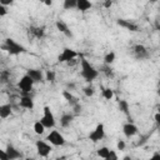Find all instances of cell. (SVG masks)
I'll return each instance as SVG.
<instances>
[{
  "label": "cell",
  "instance_id": "1",
  "mask_svg": "<svg viewBox=\"0 0 160 160\" xmlns=\"http://www.w3.org/2000/svg\"><path fill=\"white\" fill-rule=\"evenodd\" d=\"M81 76H82L88 82L94 81V80L99 76V71H98L85 58H81Z\"/></svg>",
  "mask_w": 160,
  "mask_h": 160
},
{
  "label": "cell",
  "instance_id": "2",
  "mask_svg": "<svg viewBox=\"0 0 160 160\" xmlns=\"http://www.w3.org/2000/svg\"><path fill=\"white\" fill-rule=\"evenodd\" d=\"M1 48L5 51H8L10 55H19V54L25 51V48L22 45H20L19 42H16L15 40H12V39H6L5 42L1 45Z\"/></svg>",
  "mask_w": 160,
  "mask_h": 160
},
{
  "label": "cell",
  "instance_id": "3",
  "mask_svg": "<svg viewBox=\"0 0 160 160\" xmlns=\"http://www.w3.org/2000/svg\"><path fill=\"white\" fill-rule=\"evenodd\" d=\"M34 81H32V79L29 76V75H24L20 80H19V82H18V88L21 90V92H22V95H28L31 90H32V86H34Z\"/></svg>",
  "mask_w": 160,
  "mask_h": 160
},
{
  "label": "cell",
  "instance_id": "4",
  "mask_svg": "<svg viewBox=\"0 0 160 160\" xmlns=\"http://www.w3.org/2000/svg\"><path fill=\"white\" fill-rule=\"evenodd\" d=\"M40 121L45 126V129H51V128L55 126V118H54V114L51 112L49 106L44 108V112H42V116H41Z\"/></svg>",
  "mask_w": 160,
  "mask_h": 160
},
{
  "label": "cell",
  "instance_id": "5",
  "mask_svg": "<svg viewBox=\"0 0 160 160\" xmlns=\"http://www.w3.org/2000/svg\"><path fill=\"white\" fill-rule=\"evenodd\" d=\"M76 56H78V52L75 50H72L70 48H64L61 54L58 56V61L59 62H69L70 64V61L74 60Z\"/></svg>",
  "mask_w": 160,
  "mask_h": 160
},
{
  "label": "cell",
  "instance_id": "6",
  "mask_svg": "<svg viewBox=\"0 0 160 160\" xmlns=\"http://www.w3.org/2000/svg\"><path fill=\"white\" fill-rule=\"evenodd\" d=\"M46 140L55 146H62L65 144V138L58 131V130H52L50 131V134L46 136Z\"/></svg>",
  "mask_w": 160,
  "mask_h": 160
},
{
  "label": "cell",
  "instance_id": "7",
  "mask_svg": "<svg viewBox=\"0 0 160 160\" xmlns=\"http://www.w3.org/2000/svg\"><path fill=\"white\" fill-rule=\"evenodd\" d=\"M35 146H36L38 154H39L41 158L49 156L50 152H51V150H52V149H51V145H50L49 142L44 141V140H38V141L35 142Z\"/></svg>",
  "mask_w": 160,
  "mask_h": 160
},
{
  "label": "cell",
  "instance_id": "8",
  "mask_svg": "<svg viewBox=\"0 0 160 160\" xmlns=\"http://www.w3.org/2000/svg\"><path fill=\"white\" fill-rule=\"evenodd\" d=\"M104 136H105V129H104V125L102 124H98L95 126V129L89 134V139L92 142H98V141L102 140Z\"/></svg>",
  "mask_w": 160,
  "mask_h": 160
},
{
  "label": "cell",
  "instance_id": "9",
  "mask_svg": "<svg viewBox=\"0 0 160 160\" xmlns=\"http://www.w3.org/2000/svg\"><path fill=\"white\" fill-rule=\"evenodd\" d=\"M132 51H134L135 58L139 59V60H144V59H148V58H149V51H148V49H146L144 45H141V44L135 45V46L132 48Z\"/></svg>",
  "mask_w": 160,
  "mask_h": 160
},
{
  "label": "cell",
  "instance_id": "10",
  "mask_svg": "<svg viewBox=\"0 0 160 160\" xmlns=\"http://www.w3.org/2000/svg\"><path fill=\"white\" fill-rule=\"evenodd\" d=\"M138 131H139L138 126L135 124H132V122H128V124H125L122 126V132H124V135L126 138H132L134 135L138 134Z\"/></svg>",
  "mask_w": 160,
  "mask_h": 160
},
{
  "label": "cell",
  "instance_id": "11",
  "mask_svg": "<svg viewBox=\"0 0 160 160\" xmlns=\"http://www.w3.org/2000/svg\"><path fill=\"white\" fill-rule=\"evenodd\" d=\"M116 22H118L119 26H121V28H124V29H126V30H129V31H138V30H139V26H138L135 22L130 21V20L119 19Z\"/></svg>",
  "mask_w": 160,
  "mask_h": 160
},
{
  "label": "cell",
  "instance_id": "12",
  "mask_svg": "<svg viewBox=\"0 0 160 160\" xmlns=\"http://www.w3.org/2000/svg\"><path fill=\"white\" fill-rule=\"evenodd\" d=\"M26 75H29L34 82H40V81H44V74L41 70L39 69H29L26 71Z\"/></svg>",
  "mask_w": 160,
  "mask_h": 160
},
{
  "label": "cell",
  "instance_id": "13",
  "mask_svg": "<svg viewBox=\"0 0 160 160\" xmlns=\"http://www.w3.org/2000/svg\"><path fill=\"white\" fill-rule=\"evenodd\" d=\"M5 151H6V154L9 155V159H10V160H18V159L21 158V152H20L16 148H14L12 145H10V144H8Z\"/></svg>",
  "mask_w": 160,
  "mask_h": 160
},
{
  "label": "cell",
  "instance_id": "14",
  "mask_svg": "<svg viewBox=\"0 0 160 160\" xmlns=\"http://www.w3.org/2000/svg\"><path fill=\"white\" fill-rule=\"evenodd\" d=\"M19 104L24 109H29V110L34 109V101H32V99L29 95H22L20 98V100H19Z\"/></svg>",
  "mask_w": 160,
  "mask_h": 160
},
{
  "label": "cell",
  "instance_id": "15",
  "mask_svg": "<svg viewBox=\"0 0 160 160\" xmlns=\"http://www.w3.org/2000/svg\"><path fill=\"white\" fill-rule=\"evenodd\" d=\"M62 96H64V99L70 104L71 108L75 106V105H78V104H80V102H79V99H78L76 96H74L69 90H64V91H62Z\"/></svg>",
  "mask_w": 160,
  "mask_h": 160
},
{
  "label": "cell",
  "instance_id": "16",
  "mask_svg": "<svg viewBox=\"0 0 160 160\" xmlns=\"http://www.w3.org/2000/svg\"><path fill=\"white\" fill-rule=\"evenodd\" d=\"M55 26H56V29H58L60 32L65 34L66 36H69V38H71V36H72V32L69 30L68 25H66L64 21H61V20H58V21L55 22Z\"/></svg>",
  "mask_w": 160,
  "mask_h": 160
},
{
  "label": "cell",
  "instance_id": "17",
  "mask_svg": "<svg viewBox=\"0 0 160 160\" xmlns=\"http://www.w3.org/2000/svg\"><path fill=\"white\" fill-rule=\"evenodd\" d=\"M72 119H74V114H72V112H65V114H62L61 118H60V125H61L62 128H68V126L71 124Z\"/></svg>",
  "mask_w": 160,
  "mask_h": 160
},
{
  "label": "cell",
  "instance_id": "18",
  "mask_svg": "<svg viewBox=\"0 0 160 160\" xmlns=\"http://www.w3.org/2000/svg\"><path fill=\"white\" fill-rule=\"evenodd\" d=\"M29 32H30V34H31L34 38L40 39V38H42V36H44L45 30H44V28H40V26H30Z\"/></svg>",
  "mask_w": 160,
  "mask_h": 160
},
{
  "label": "cell",
  "instance_id": "19",
  "mask_svg": "<svg viewBox=\"0 0 160 160\" xmlns=\"http://www.w3.org/2000/svg\"><path fill=\"white\" fill-rule=\"evenodd\" d=\"M11 114V105L10 104H4L0 106V116L1 119H6Z\"/></svg>",
  "mask_w": 160,
  "mask_h": 160
},
{
  "label": "cell",
  "instance_id": "20",
  "mask_svg": "<svg viewBox=\"0 0 160 160\" xmlns=\"http://www.w3.org/2000/svg\"><path fill=\"white\" fill-rule=\"evenodd\" d=\"M91 6H92V4H91L90 1H88V0H78V6H76V9L80 10V11H86V10H89Z\"/></svg>",
  "mask_w": 160,
  "mask_h": 160
},
{
  "label": "cell",
  "instance_id": "21",
  "mask_svg": "<svg viewBox=\"0 0 160 160\" xmlns=\"http://www.w3.org/2000/svg\"><path fill=\"white\" fill-rule=\"evenodd\" d=\"M65 10H71V9H76L78 6V0H65L62 4Z\"/></svg>",
  "mask_w": 160,
  "mask_h": 160
},
{
  "label": "cell",
  "instance_id": "22",
  "mask_svg": "<svg viewBox=\"0 0 160 160\" xmlns=\"http://www.w3.org/2000/svg\"><path fill=\"white\" fill-rule=\"evenodd\" d=\"M119 110L125 115H129V102L126 100H119Z\"/></svg>",
  "mask_w": 160,
  "mask_h": 160
},
{
  "label": "cell",
  "instance_id": "23",
  "mask_svg": "<svg viewBox=\"0 0 160 160\" xmlns=\"http://www.w3.org/2000/svg\"><path fill=\"white\" fill-rule=\"evenodd\" d=\"M96 154H98V156H100L101 159H104V160H105V159L109 156V154H110V149H109V148H106V146H102V148L98 149Z\"/></svg>",
  "mask_w": 160,
  "mask_h": 160
},
{
  "label": "cell",
  "instance_id": "24",
  "mask_svg": "<svg viewBox=\"0 0 160 160\" xmlns=\"http://www.w3.org/2000/svg\"><path fill=\"white\" fill-rule=\"evenodd\" d=\"M115 52L114 51H110V52H108L106 55H105V58H104V64L105 65H111L114 61H115Z\"/></svg>",
  "mask_w": 160,
  "mask_h": 160
},
{
  "label": "cell",
  "instance_id": "25",
  "mask_svg": "<svg viewBox=\"0 0 160 160\" xmlns=\"http://www.w3.org/2000/svg\"><path fill=\"white\" fill-rule=\"evenodd\" d=\"M34 131H35V134H38V135L44 134V131H45V126L41 124V121H36V122L34 124Z\"/></svg>",
  "mask_w": 160,
  "mask_h": 160
},
{
  "label": "cell",
  "instance_id": "26",
  "mask_svg": "<svg viewBox=\"0 0 160 160\" xmlns=\"http://www.w3.org/2000/svg\"><path fill=\"white\" fill-rule=\"evenodd\" d=\"M102 96H104V99H106V100H111L112 96H114L112 89H110V88H104V89H102Z\"/></svg>",
  "mask_w": 160,
  "mask_h": 160
},
{
  "label": "cell",
  "instance_id": "27",
  "mask_svg": "<svg viewBox=\"0 0 160 160\" xmlns=\"http://www.w3.org/2000/svg\"><path fill=\"white\" fill-rule=\"evenodd\" d=\"M10 79V71L8 70H1L0 72V80H1V84H6Z\"/></svg>",
  "mask_w": 160,
  "mask_h": 160
},
{
  "label": "cell",
  "instance_id": "28",
  "mask_svg": "<svg viewBox=\"0 0 160 160\" xmlns=\"http://www.w3.org/2000/svg\"><path fill=\"white\" fill-rule=\"evenodd\" d=\"M55 71H52V70H48L46 71V74H45V80H48V81H50V82H54L55 81Z\"/></svg>",
  "mask_w": 160,
  "mask_h": 160
},
{
  "label": "cell",
  "instance_id": "29",
  "mask_svg": "<svg viewBox=\"0 0 160 160\" xmlns=\"http://www.w3.org/2000/svg\"><path fill=\"white\" fill-rule=\"evenodd\" d=\"M84 94H85V96H88V98H90V96H92L94 95V92H95V89L91 86V85H89V86H85L84 88Z\"/></svg>",
  "mask_w": 160,
  "mask_h": 160
},
{
  "label": "cell",
  "instance_id": "30",
  "mask_svg": "<svg viewBox=\"0 0 160 160\" xmlns=\"http://www.w3.org/2000/svg\"><path fill=\"white\" fill-rule=\"evenodd\" d=\"M101 72H104L106 76H112V69H111L110 65H105L104 64V66L101 68Z\"/></svg>",
  "mask_w": 160,
  "mask_h": 160
},
{
  "label": "cell",
  "instance_id": "31",
  "mask_svg": "<svg viewBox=\"0 0 160 160\" xmlns=\"http://www.w3.org/2000/svg\"><path fill=\"white\" fill-rule=\"evenodd\" d=\"M105 160H119L116 151H114V150H110V154H109V156H108Z\"/></svg>",
  "mask_w": 160,
  "mask_h": 160
},
{
  "label": "cell",
  "instance_id": "32",
  "mask_svg": "<svg viewBox=\"0 0 160 160\" xmlns=\"http://www.w3.org/2000/svg\"><path fill=\"white\" fill-rule=\"evenodd\" d=\"M6 14H8V9H6V6H4V5L0 4V18L5 16Z\"/></svg>",
  "mask_w": 160,
  "mask_h": 160
},
{
  "label": "cell",
  "instance_id": "33",
  "mask_svg": "<svg viewBox=\"0 0 160 160\" xmlns=\"http://www.w3.org/2000/svg\"><path fill=\"white\" fill-rule=\"evenodd\" d=\"M0 160H10L9 159V155L6 154L5 150H0Z\"/></svg>",
  "mask_w": 160,
  "mask_h": 160
},
{
  "label": "cell",
  "instance_id": "34",
  "mask_svg": "<svg viewBox=\"0 0 160 160\" xmlns=\"http://www.w3.org/2000/svg\"><path fill=\"white\" fill-rule=\"evenodd\" d=\"M116 146H118V150H124L125 149V141L124 140H119Z\"/></svg>",
  "mask_w": 160,
  "mask_h": 160
},
{
  "label": "cell",
  "instance_id": "35",
  "mask_svg": "<svg viewBox=\"0 0 160 160\" xmlns=\"http://www.w3.org/2000/svg\"><path fill=\"white\" fill-rule=\"evenodd\" d=\"M154 120H155V122H156L158 128L160 129V112H156V114L154 115Z\"/></svg>",
  "mask_w": 160,
  "mask_h": 160
},
{
  "label": "cell",
  "instance_id": "36",
  "mask_svg": "<svg viewBox=\"0 0 160 160\" xmlns=\"http://www.w3.org/2000/svg\"><path fill=\"white\" fill-rule=\"evenodd\" d=\"M148 160H160V152H154Z\"/></svg>",
  "mask_w": 160,
  "mask_h": 160
},
{
  "label": "cell",
  "instance_id": "37",
  "mask_svg": "<svg viewBox=\"0 0 160 160\" xmlns=\"http://www.w3.org/2000/svg\"><path fill=\"white\" fill-rule=\"evenodd\" d=\"M72 110H74V112H72V114H79V112L81 111V105H80V104H78V105L72 106Z\"/></svg>",
  "mask_w": 160,
  "mask_h": 160
},
{
  "label": "cell",
  "instance_id": "38",
  "mask_svg": "<svg viewBox=\"0 0 160 160\" xmlns=\"http://www.w3.org/2000/svg\"><path fill=\"white\" fill-rule=\"evenodd\" d=\"M111 5H112V1H110V0H106V1L104 2V6H105L106 9H109Z\"/></svg>",
  "mask_w": 160,
  "mask_h": 160
},
{
  "label": "cell",
  "instance_id": "39",
  "mask_svg": "<svg viewBox=\"0 0 160 160\" xmlns=\"http://www.w3.org/2000/svg\"><path fill=\"white\" fill-rule=\"evenodd\" d=\"M51 4H52V1H49V0H48V1H45V5H48V6H50Z\"/></svg>",
  "mask_w": 160,
  "mask_h": 160
},
{
  "label": "cell",
  "instance_id": "40",
  "mask_svg": "<svg viewBox=\"0 0 160 160\" xmlns=\"http://www.w3.org/2000/svg\"><path fill=\"white\" fill-rule=\"evenodd\" d=\"M122 160H131V158H130V156H125Z\"/></svg>",
  "mask_w": 160,
  "mask_h": 160
},
{
  "label": "cell",
  "instance_id": "41",
  "mask_svg": "<svg viewBox=\"0 0 160 160\" xmlns=\"http://www.w3.org/2000/svg\"><path fill=\"white\" fill-rule=\"evenodd\" d=\"M24 160H32L31 158H26V159H24Z\"/></svg>",
  "mask_w": 160,
  "mask_h": 160
},
{
  "label": "cell",
  "instance_id": "42",
  "mask_svg": "<svg viewBox=\"0 0 160 160\" xmlns=\"http://www.w3.org/2000/svg\"><path fill=\"white\" fill-rule=\"evenodd\" d=\"M158 94H159V95H160V90H158Z\"/></svg>",
  "mask_w": 160,
  "mask_h": 160
}]
</instances>
